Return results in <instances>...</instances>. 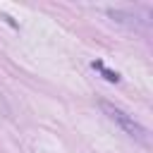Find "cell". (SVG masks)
I'll use <instances>...</instances> for the list:
<instances>
[{
  "mask_svg": "<svg viewBox=\"0 0 153 153\" xmlns=\"http://www.w3.org/2000/svg\"><path fill=\"white\" fill-rule=\"evenodd\" d=\"M100 110H103L127 136H131V139H136V141H141V143H148V131H146V127H143L141 122L134 120V115L124 112L122 108H117V105H112V103H108V100L100 103Z\"/></svg>",
  "mask_w": 153,
  "mask_h": 153,
  "instance_id": "6da1fadb",
  "label": "cell"
},
{
  "mask_svg": "<svg viewBox=\"0 0 153 153\" xmlns=\"http://www.w3.org/2000/svg\"><path fill=\"white\" fill-rule=\"evenodd\" d=\"M93 69H100V74H103L110 84H117V81H120V74H117V72H112V69H105V67H103V62H93Z\"/></svg>",
  "mask_w": 153,
  "mask_h": 153,
  "instance_id": "7a4b0ae2",
  "label": "cell"
}]
</instances>
